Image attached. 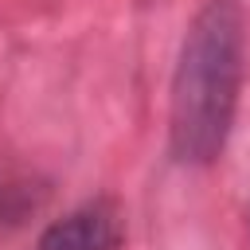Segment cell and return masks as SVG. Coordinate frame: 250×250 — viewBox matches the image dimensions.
Instances as JSON below:
<instances>
[{"instance_id": "cell-1", "label": "cell", "mask_w": 250, "mask_h": 250, "mask_svg": "<svg viewBox=\"0 0 250 250\" xmlns=\"http://www.w3.org/2000/svg\"><path fill=\"white\" fill-rule=\"evenodd\" d=\"M242 82V16L234 0H207L180 47L172 74V152L184 164H211L234 121Z\"/></svg>"}, {"instance_id": "cell-2", "label": "cell", "mask_w": 250, "mask_h": 250, "mask_svg": "<svg viewBox=\"0 0 250 250\" xmlns=\"http://www.w3.org/2000/svg\"><path fill=\"white\" fill-rule=\"evenodd\" d=\"M117 215L109 203H86L66 219L51 223L39 238V250H117Z\"/></svg>"}]
</instances>
